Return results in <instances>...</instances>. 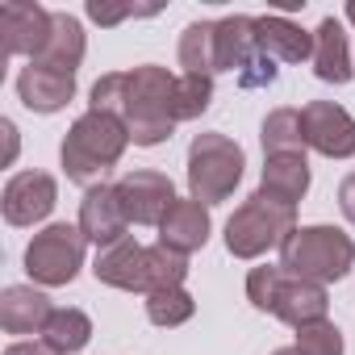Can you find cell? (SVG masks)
I'll use <instances>...</instances> for the list:
<instances>
[{
	"mask_svg": "<svg viewBox=\"0 0 355 355\" xmlns=\"http://www.w3.org/2000/svg\"><path fill=\"white\" fill-rule=\"evenodd\" d=\"M96 280L109 284V288H121V293H163V288H184V276H189V255L180 251H167L163 243L155 247H142L134 239L109 247L96 255L92 263Z\"/></svg>",
	"mask_w": 355,
	"mask_h": 355,
	"instance_id": "obj_1",
	"label": "cell"
},
{
	"mask_svg": "<svg viewBox=\"0 0 355 355\" xmlns=\"http://www.w3.org/2000/svg\"><path fill=\"white\" fill-rule=\"evenodd\" d=\"M121 121H125L134 146L167 142L175 130V76H167V67H155V63L125 71Z\"/></svg>",
	"mask_w": 355,
	"mask_h": 355,
	"instance_id": "obj_2",
	"label": "cell"
},
{
	"mask_svg": "<svg viewBox=\"0 0 355 355\" xmlns=\"http://www.w3.org/2000/svg\"><path fill=\"white\" fill-rule=\"evenodd\" d=\"M125 146H130V130H125V121L88 109V113L76 117V125L67 130L59 159H63L67 180L96 189V184H105V171L121 159Z\"/></svg>",
	"mask_w": 355,
	"mask_h": 355,
	"instance_id": "obj_3",
	"label": "cell"
},
{
	"mask_svg": "<svg viewBox=\"0 0 355 355\" xmlns=\"http://www.w3.org/2000/svg\"><path fill=\"white\" fill-rule=\"evenodd\" d=\"M280 268L293 280L330 284L355 268V243L334 226H297L280 247Z\"/></svg>",
	"mask_w": 355,
	"mask_h": 355,
	"instance_id": "obj_4",
	"label": "cell"
},
{
	"mask_svg": "<svg viewBox=\"0 0 355 355\" xmlns=\"http://www.w3.org/2000/svg\"><path fill=\"white\" fill-rule=\"evenodd\" d=\"M247 297L255 309L263 313H276L280 322L288 326H309V322H322L326 309H330V297H326V284H313V280H293L284 276V268H251L247 276Z\"/></svg>",
	"mask_w": 355,
	"mask_h": 355,
	"instance_id": "obj_5",
	"label": "cell"
},
{
	"mask_svg": "<svg viewBox=\"0 0 355 355\" xmlns=\"http://www.w3.org/2000/svg\"><path fill=\"white\" fill-rule=\"evenodd\" d=\"M297 230V209L280 205L263 193H251L234 218L226 222V251L234 259H259L272 247H284V239Z\"/></svg>",
	"mask_w": 355,
	"mask_h": 355,
	"instance_id": "obj_6",
	"label": "cell"
},
{
	"mask_svg": "<svg viewBox=\"0 0 355 355\" xmlns=\"http://www.w3.org/2000/svg\"><path fill=\"white\" fill-rule=\"evenodd\" d=\"M247 155L234 138L226 134H197L189 146V193L201 205H218L226 201L239 180H243Z\"/></svg>",
	"mask_w": 355,
	"mask_h": 355,
	"instance_id": "obj_7",
	"label": "cell"
},
{
	"mask_svg": "<svg viewBox=\"0 0 355 355\" xmlns=\"http://www.w3.org/2000/svg\"><path fill=\"white\" fill-rule=\"evenodd\" d=\"M84 234L80 226H67V222H55L46 226L42 234L30 239L26 247V272L34 284L42 288H59V284H71L84 268Z\"/></svg>",
	"mask_w": 355,
	"mask_h": 355,
	"instance_id": "obj_8",
	"label": "cell"
},
{
	"mask_svg": "<svg viewBox=\"0 0 355 355\" xmlns=\"http://www.w3.org/2000/svg\"><path fill=\"white\" fill-rule=\"evenodd\" d=\"M218 71H239L243 88H259L276 80V63L259 51L255 17H222L218 21Z\"/></svg>",
	"mask_w": 355,
	"mask_h": 355,
	"instance_id": "obj_9",
	"label": "cell"
},
{
	"mask_svg": "<svg viewBox=\"0 0 355 355\" xmlns=\"http://www.w3.org/2000/svg\"><path fill=\"white\" fill-rule=\"evenodd\" d=\"M305 146H313L326 159H351L355 155V117L334 101H309L301 109Z\"/></svg>",
	"mask_w": 355,
	"mask_h": 355,
	"instance_id": "obj_10",
	"label": "cell"
},
{
	"mask_svg": "<svg viewBox=\"0 0 355 355\" xmlns=\"http://www.w3.org/2000/svg\"><path fill=\"white\" fill-rule=\"evenodd\" d=\"M117 197L121 209L134 226H159L167 218V209L175 205V189L163 171H130L117 180Z\"/></svg>",
	"mask_w": 355,
	"mask_h": 355,
	"instance_id": "obj_11",
	"label": "cell"
},
{
	"mask_svg": "<svg viewBox=\"0 0 355 355\" xmlns=\"http://www.w3.org/2000/svg\"><path fill=\"white\" fill-rule=\"evenodd\" d=\"M59 201V184L46 171H17L5 184V197H0V209H5L9 226H34L42 222Z\"/></svg>",
	"mask_w": 355,
	"mask_h": 355,
	"instance_id": "obj_12",
	"label": "cell"
},
{
	"mask_svg": "<svg viewBox=\"0 0 355 355\" xmlns=\"http://www.w3.org/2000/svg\"><path fill=\"white\" fill-rule=\"evenodd\" d=\"M55 13L42 5H26V0H5L0 5V38H5V55H30V63L42 55L51 38Z\"/></svg>",
	"mask_w": 355,
	"mask_h": 355,
	"instance_id": "obj_13",
	"label": "cell"
},
{
	"mask_svg": "<svg viewBox=\"0 0 355 355\" xmlns=\"http://www.w3.org/2000/svg\"><path fill=\"white\" fill-rule=\"evenodd\" d=\"M125 230H130V218L121 209V197H117V184H96L84 193L80 201V234L88 243H96L101 251L125 243Z\"/></svg>",
	"mask_w": 355,
	"mask_h": 355,
	"instance_id": "obj_14",
	"label": "cell"
},
{
	"mask_svg": "<svg viewBox=\"0 0 355 355\" xmlns=\"http://www.w3.org/2000/svg\"><path fill=\"white\" fill-rule=\"evenodd\" d=\"M17 96H21V105H26L30 113H59V109H67V101L76 96V76L51 71V67H42V63H30V67H21V76H17Z\"/></svg>",
	"mask_w": 355,
	"mask_h": 355,
	"instance_id": "obj_15",
	"label": "cell"
},
{
	"mask_svg": "<svg viewBox=\"0 0 355 355\" xmlns=\"http://www.w3.org/2000/svg\"><path fill=\"white\" fill-rule=\"evenodd\" d=\"M159 243L167 251H180V255H193L209 243V205L201 201H175L167 209V218L159 222Z\"/></svg>",
	"mask_w": 355,
	"mask_h": 355,
	"instance_id": "obj_16",
	"label": "cell"
},
{
	"mask_svg": "<svg viewBox=\"0 0 355 355\" xmlns=\"http://www.w3.org/2000/svg\"><path fill=\"white\" fill-rule=\"evenodd\" d=\"M255 34H259V51L272 63H301L313 59V34H305L297 21H288L284 13H268L255 17Z\"/></svg>",
	"mask_w": 355,
	"mask_h": 355,
	"instance_id": "obj_17",
	"label": "cell"
},
{
	"mask_svg": "<svg viewBox=\"0 0 355 355\" xmlns=\"http://www.w3.org/2000/svg\"><path fill=\"white\" fill-rule=\"evenodd\" d=\"M51 301L46 293L30 288V284H9L0 293V326L9 334H42V326L51 322Z\"/></svg>",
	"mask_w": 355,
	"mask_h": 355,
	"instance_id": "obj_18",
	"label": "cell"
},
{
	"mask_svg": "<svg viewBox=\"0 0 355 355\" xmlns=\"http://www.w3.org/2000/svg\"><path fill=\"white\" fill-rule=\"evenodd\" d=\"M259 193L297 209V201L309 193V163H305V155H268L263 175H259Z\"/></svg>",
	"mask_w": 355,
	"mask_h": 355,
	"instance_id": "obj_19",
	"label": "cell"
},
{
	"mask_svg": "<svg viewBox=\"0 0 355 355\" xmlns=\"http://www.w3.org/2000/svg\"><path fill=\"white\" fill-rule=\"evenodd\" d=\"M313 76L326 80V84H347L355 76L351 67V46H347V34L334 17H326L318 30H313Z\"/></svg>",
	"mask_w": 355,
	"mask_h": 355,
	"instance_id": "obj_20",
	"label": "cell"
},
{
	"mask_svg": "<svg viewBox=\"0 0 355 355\" xmlns=\"http://www.w3.org/2000/svg\"><path fill=\"white\" fill-rule=\"evenodd\" d=\"M84 51H88V42H84V26H80L71 13H55L51 38H46V46H42V55H38L34 63L51 67V71H67V76H76V67L84 63Z\"/></svg>",
	"mask_w": 355,
	"mask_h": 355,
	"instance_id": "obj_21",
	"label": "cell"
},
{
	"mask_svg": "<svg viewBox=\"0 0 355 355\" xmlns=\"http://www.w3.org/2000/svg\"><path fill=\"white\" fill-rule=\"evenodd\" d=\"M180 67L184 76H218V21H193L180 34Z\"/></svg>",
	"mask_w": 355,
	"mask_h": 355,
	"instance_id": "obj_22",
	"label": "cell"
},
{
	"mask_svg": "<svg viewBox=\"0 0 355 355\" xmlns=\"http://www.w3.org/2000/svg\"><path fill=\"white\" fill-rule=\"evenodd\" d=\"M88 338H92V322H88L84 309H71V305H67V309H55L51 322L42 326V343L55 347L59 355H76V351H84Z\"/></svg>",
	"mask_w": 355,
	"mask_h": 355,
	"instance_id": "obj_23",
	"label": "cell"
},
{
	"mask_svg": "<svg viewBox=\"0 0 355 355\" xmlns=\"http://www.w3.org/2000/svg\"><path fill=\"white\" fill-rule=\"evenodd\" d=\"M263 150L268 155H305V125L297 109H272L263 117Z\"/></svg>",
	"mask_w": 355,
	"mask_h": 355,
	"instance_id": "obj_24",
	"label": "cell"
},
{
	"mask_svg": "<svg viewBox=\"0 0 355 355\" xmlns=\"http://www.w3.org/2000/svg\"><path fill=\"white\" fill-rule=\"evenodd\" d=\"M193 313H197V301L189 288H163L146 297V318L155 326H184Z\"/></svg>",
	"mask_w": 355,
	"mask_h": 355,
	"instance_id": "obj_25",
	"label": "cell"
},
{
	"mask_svg": "<svg viewBox=\"0 0 355 355\" xmlns=\"http://www.w3.org/2000/svg\"><path fill=\"white\" fill-rule=\"evenodd\" d=\"M214 101V80L209 76H180L175 80V121H193L209 109Z\"/></svg>",
	"mask_w": 355,
	"mask_h": 355,
	"instance_id": "obj_26",
	"label": "cell"
},
{
	"mask_svg": "<svg viewBox=\"0 0 355 355\" xmlns=\"http://www.w3.org/2000/svg\"><path fill=\"white\" fill-rule=\"evenodd\" d=\"M297 351L301 355H343V330L334 322H309L297 330Z\"/></svg>",
	"mask_w": 355,
	"mask_h": 355,
	"instance_id": "obj_27",
	"label": "cell"
},
{
	"mask_svg": "<svg viewBox=\"0 0 355 355\" xmlns=\"http://www.w3.org/2000/svg\"><path fill=\"white\" fill-rule=\"evenodd\" d=\"M142 13H155V9H134V5H105V0H88V17L96 26H117L125 17H142Z\"/></svg>",
	"mask_w": 355,
	"mask_h": 355,
	"instance_id": "obj_28",
	"label": "cell"
},
{
	"mask_svg": "<svg viewBox=\"0 0 355 355\" xmlns=\"http://www.w3.org/2000/svg\"><path fill=\"white\" fill-rule=\"evenodd\" d=\"M338 209H343V214H347V222L355 226V171L338 184Z\"/></svg>",
	"mask_w": 355,
	"mask_h": 355,
	"instance_id": "obj_29",
	"label": "cell"
},
{
	"mask_svg": "<svg viewBox=\"0 0 355 355\" xmlns=\"http://www.w3.org/2000/svg\"><path fill=\"white\" fill-rule=\"evenodd\" d=\"M5 355H59L55 347H46V343H13Z\"/></svg>",
	"mask_w": 355,
	"mask_h": 355,
	"instance_id": "obj_30",
	"label": "cell"
},
{
	"mask_svg": "<svg viewBox=\"0 0 355 355\" xmlns=\"http://www.w3.org/2000/svg\"><path fill=\"white\" fill-rule=\"evenodd\" d=\"M0 130H5V142H9L5 163H13V159H17V125H13V121H0Z\"/></svg>",
	"mask_w": 355,
	"mask_h": 355,
	"instance_id": "obj_31",
	"label": "cell"
},
{
	"mask_svg": "<svg viewBox=\"0 0 355 355\" xmlns=\"http://www.w3.org/2000/svg\"><path fill=\"white\" fill-rule=\"evenodd\" d=\"M272 355H301L297 347H280V351H272Z\"/></svg>",
	"mask_w": 355,
	"mask_h": 355,
	"instance_id": "obj_32",
	"label": "cell"
},
{
	"mask_svg": "<svg viewBox=\"0 0 355 355\" xmlns=\"http://www.w3.org/2000/svg\"><path fill=\"white\" fill-rule=\"evenodd\" d=\"M347 21L355 26V0H351V5H347Z\"/></svg>",
	"mask_w": 355,
	"mask_h": 355,
	"instance_id": "obj_33",
	"label": "cell"
}]
</instances>
